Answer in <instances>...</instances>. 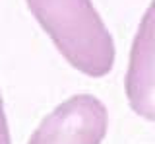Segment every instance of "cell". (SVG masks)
I'll return each mask as SVG.
<instances>
[{"label":"cell","instance_id":"1","mask_svg":"<svg viewBox=\"0 0 155 144\" xmlns=\"http://www.w3.org/2000/svg\"><path fill=\"white\" fill-rule=\"evenodd\" d=\"M60 55L87 76L109 74L114 41L91 0H25Z\"/></svg>","mask_w":155,"mask_h":144},{"label":"cell","instance_id":"4","mask_svg":"<svg viewBox=\"0 0 155 144\" xmlns=\"http://www.w3.org/2000/svg\"><path fill=\"white\" fill-rule=\"evenodd\" d=\"M0 144H12V140H10V129H8V121H6V113H4L2 95H0Z\"/></svg>","mask_w":155,"mask_h":144},{"label":"cell","instance_id":"2","mask_svg":"<svg viewBox=\"0 0 155 144\" xmlns=\"http://www.w3.org/2000/svg\"><path fill=\"white\" fill-rule=\"evenodd\" d=\"M109 113L101 99L89 94L72 95L47 115L27 144H101Z\"/></svg>","mask_w":155,"mask_h":144},{"label":"cell","instance_id":"3","mask_svg":"<svg viewBox=\"0 0 155 144\" xmlns=\"http://www.w3.org/2000/svg\"><path fill=\"white\" fill-rule=\"evenodd\" d=\"M124 90L132 111L155 121V0L145 10L134 35Z\"/></svg>","mask_w":155,"mask_h":144}]
</instances>
